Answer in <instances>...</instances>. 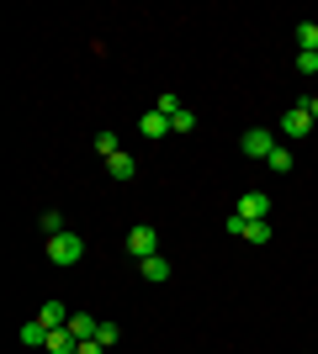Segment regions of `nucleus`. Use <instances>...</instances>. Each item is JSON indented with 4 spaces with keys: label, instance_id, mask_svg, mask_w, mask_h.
<instances>
[{
    "label": "nucleus",
    "instance_id": "obj_1",
    "mask_svg": "<svg viewBox=\"0 0 318 354\" xmlns=\"http://www.w3.org/2000/svg\"><path fill=\"white\" fill-rule=\"evenodd\" d=\"M48 259H53V265H80V259H85V238L69 233V227L53 233V238H48Z\"/></svg>",
    "mask_w": 318,
    "mask_h": 354
},
{
    "label": "nucleus",
    "instance_id": "obj_2",
    "mask_svg": "<svg viewBox=\"0 0 318 354\" xmlns=\"http://www.w3.org/2000/svg\"><path fill=\"white\" fill-rule=\"evenodd\" d=\"M233 212H239L244 222H265V217H271V196H265V191H244Z\"/></svg>",
    "mask_w": 318,
    "mask_h": 354
},
{
    "label": "nucleus",
    "instance_id": "obj_3",
    "mask_svg": "<svg viewBox=\"0 0 318 354\" xmlns=\"http://www.w3.org/2000/svg\"><path fill=\"white\" fill-rule=\"evenodd\" d=\"M239 148L249 153V159H271V148H276V138L265 133V127H249V133L239 138Z\"/></svg>",
    "mask_w": 318,
    "mask_h": 354
},
{
    "label": "nucleus",
    "instance_id": "obj_4",
    "mask_svg": "<svg viewBox=\"0 0 318 354\" xmlns=\"http://www.w3.org/2000/svg\"><path fill=\"white\" fill-rule=\"evenodd\" d=\"M127 254H133V259L159 254V233H154V227H133V233H127Z\"/></svg>",
    "mask_w": 318,
    "mask_h": 354
},
{
    "label": "nucleus",
    "instance_id": "obj_5",
    "mask_svg": "<svg viewBox=\"0 0 318 354\" xmlns=\"http://www.w3.org/2000/svg\"><path fill=\"white\" fill-rule=\"evenodd\" d=\"M69 317H75V312L64 307V301H43V307H37V323H43L48 333H53V328H69Z\"/></svg>",
    "mask_w": 318,
    "mask_h": 354
},
{
    "label": "nucleus",
    "instance_id": "obj_6",
    "mask_svg": "<svg viewBox=\"0 0 318 354\" xmlns=\"http://www.w3.org/2000/svg\"><path fill=\"white\" fill-rule=\"evenodd\" d=\"M281 133H287V138H308V133H313V117H308L303 106H292L287 117H281Z\"/></svg>",
    "mask_w": 318,
    "mask_h": 354
},
{
    "label": "nucleus",
    "instance_id": "obj_7",
    "mask_svg": "<svg viewBox=\"0 0 318 354\" xmlns=\"http://www.w3.org/2000/svg\"><path fill=\"white\" fill-rule=\"evenodd\" d=\"M138 270H143V281H154V286L170 281V259H165V254H149V259H138Z\"/></svg>",
    "mask_w": 318,
    "mask_h": 354
},
{
    "label": "nucleus",
    "instance_id": "obj_8",
    "mask_svg": "<svg viewBox=\"0 0 318 354\" xmlns=\"http://www.w3.org/2000/svg\"><path fill=\"white\" fill-rule=\"evenodd\" d=\"M75 349H80V339L69 328H53V333H48V354H75Z\"/></svg>",
    "mask_w": 318,
    "mask_h": 354
},
{
    "label": "nucleus",
    "instance_id": "obj_9",
    "mask_svg": "<svg viewBox=\"0 0 318 354\" xmlns=\"http://www.w3.org/2000/svg\"><path fill=\"white\" fill-rule=\"evenodd\" d=\"M106 175H112V180H133V175H138L133 153H117V159H106Z\"/></svg>",
    "mask_w": 318,
    "mask_h": 354
},
{
    "label": "nucleus",
    "instance_id": "obj_10",
    "mask_svg": "<svg viewBox=\"0 0 318 354\" xmlns=\"http://www.w3.org/2000/svg\"><path fill=\"white\" fill-rule=\"evenodd\" d=\"M138 127H143V138H165V133H170V117H159V111H143V117H138Z\"/></svg>",
    "mask_w": 318,
    "mask_h": 354
},
{
    "label": "nucleus",
    "instance_id": "obj_11",
    "mask_svg": "<svg viewBox=\"0 0 318 354\" xmlns=\"http://www.w3.org/2000/svg\"><path fill=\"white\" fill-rule=\"evenodd\" d=\"M21 344H27V349H48V328L37 323V317H32V323H21Z\"/></svg>",
    "mask_w": 318,
    "mask_h": 354
},
{
    "label": "nucleus",
    "instance_id": "obj_12",
    "mask_svg": "<svg viewBox=\"0 0 318 354\" xmlns=\"http://www.w3.org/2000/svg\"><path fill=\"white\" fill-rule=\"evenodd\" d=\"M96 323H101V317H85V312H75V317H69V333L85 344V339H96Z\"/></svg>",
    "mask_w": 318,
    "mask_h": 354
},
{
    "label": "nucleus",
    "instance_id": "obj_13",
    "mask_svg": "<svg viewBox=\"0 0 318 354\" xmlns=\"http://www.w3.org/2000/svg\"><path fill=\"white\" fill-rule=\"evenodd\" d=\"M170 133H175V138H186V133H197V111H186V106H181V111H175V117H170Z\"/></svg>",
    "mask_w": 318,
    "mask_h": 354
},
{
    "label": "nucleus",
    "instance_id": "obj_14",
    "mask_svg": "<svg viewBox=\"0 0 318 354\" xmlns=\"http://www.w3.org/2000/svg\"><path fill=\"white\" fill-rule=\"evenodd\" d=\"M297 48H303V53H318V21H303V27H297Z\"/></svg>",
    "mask_w": 318,
    "mask_h": 354
},
{
    "label": "nucleus",
    "instance_id": "obj_15",
    "mask_svg": "<svg viewBox=\"0 0 318 354\" xmlns=\"http://www.w3.org/2000/svg\"><path fill=\"white\" fill-rule=\"evenodd\" d=\"M265 164H271L276 175H287V169H292L297 159H292V148H281V143H276V148H271V159H265Z\"/></svg>",
    "mask_w": 318,
    "mask_h": 354
},
{
    "label": "nucleus",
    "instance_id": "obj_16",
    "mask_svg": "<svg viewBox=\"0 0 318 354\" xmlns=\"http://www.w3.org/2000/svg\"><path fill=\"white\" fill-rule=\"evenodd\" d=\"M96 153H101V159H117V153H122L117 133H96Z\"/></svg>",
    "mask_w": 318,
    "mask_h": 354
},
{
    "label": "nucleus",
    "instance_id": "obj_17",
    "mask_svg": "<svg viewBox=\"0 0 318 354\" xmlns=\"http://www.w3.org/2000/svg\"><path fill=\"white\" fill-rule=\"evenodd\" d=\"M117 339H122V328H117V323H106V317H101V323H96V344H106V349H112Z\"/></svg>",
    "mask_w": 318,
    "mask_h": 354
},
{
    "label": "nucleus",
    "instance_id": "obj_18",
    "mask_svg": "<svg viewBox=\"0 0 318 354\" xmlns=\"http://www.w3.org/2000/svg\"><path fill=\"white\" fill-rule=\"evenodd\" d=\"M239 238H249V243H271V227H265V222H244Z\"/></svg>",
    "mask_w": 318,
    "mask_h": 354
},
{
    "label": "nucleus",
    "instance_id": "obj_19",
    "mask_svg": "<svg viewBox=\"0 0 318 354\" xmlns=\"http://www.w3.org/2000/svg\"><path fill=\"white\" fill-rule=\"evenodd\" d=\"M154 111H159V117H175V111H181V95H170V90H165V95L154 101Z\"/></svg>",
    "mask_w": 318,
    "mask_h": 354
},
{
    "label": "nucleus",
    "instance_id": "obj_20",
    "mask_svg": "<svg viewBox=\"0 0 318 354\" xmlns=\"http://www.w3.org/2000/svg\"><path fill=\"white\" fill-rule=\"evenodd\" d=\"M37 227L53 238V233H64V217H59V212H43V217H37Z\"/></svg>",
    "mask_w": 318,
    "mask_h": 354
},
{
    "label": "nucleus",
    "instance_id": "obj_21",
    "mask_svg": "<svg viewBox=\"0 0 318 354\" xmlns=\"http://www.w3.org/2000/svg\"><path fill=\"white\" fill-rule=\"evenodd\" d=\"M297 74H308V80H313V74H318V53H297Z\"/></svg>",
    "mask_w": 318,
    "mask_h": 354
},
{
    "label": "nucleus",
    "instance_id": "obj_22",
    "mask_svg": "<svg viewBox=\"0 0 318 354\" xmlns=\"http://www.w3.org/2000/svg\"><path fill=\"white\" fill-rule=\"evenodd\" d=\"M75 354H106V344H96V339H85V344H80V349Z\"/></svg>",
    "mask_w": 318,
    "mask_h": 354
},
{
    "label": "nucleus",
    "instance_id": "obj_23",
    "mask_svg": "<svg viewBox=\"0 0 318 354\" xmlns=\"http://www.w3.org/2000/svg\"><path fill=\"white\" fill-rule=\"evenodd\" d=\"M303 111H308V117L318 122V95H308V101H303Z\"/></svg>",
    "mask_w": 318,
    "mask_h": 354
}]
</instances>
